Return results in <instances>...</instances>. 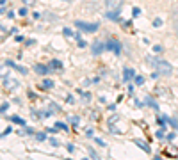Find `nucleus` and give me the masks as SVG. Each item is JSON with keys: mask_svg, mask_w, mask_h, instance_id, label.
<instances>
[{"mask_svg": "<svg viewBox=\"0 0 178 160\" xmlns=\"http://www.w3.org/2000/svg\"><path fill=\"white\" fill-rule=\"evenodd\" d=\"M148 62H152L155 66L157 73H160V75H171V71H173L171 64L166 62V61H162V59H148Z\"/></svg>", "mask_w": 178, "mask_h": 160, "instance_id": "1", "label": "nucleus"}, {"mask_svg": "<svg viewBox=\"0 0 178 160\" xmlns=\"http://www.w3.org/2000/svg\"><path fill=\"white\" fill-rule=\"evenodd\" d=\"M77 28L78 30H84V32H96L98 30V23H84V21H75Z\"/></svg>", "mask_w": 178, "mask_h": 160, "instance_id": "2", "label": "nucleus"}, {"mask_svg": "<svg viewBox=\"0 0 178 160\" xmlns=\"http://www.w3.org/2000/svg\"><path fill=\"white\" fill-rule=\"evenodd\" d=\"M121 5H123V0H105L107 11H119Z\"/></svg>", "mask_w": 178, "mask_h": 160, "instance_id": "3", "label": "nucleus"}, {"mask_svg": "<svg viewBox=\"0 0 178 160\" xmlns=\"http://www.w3.org/2000/svg\"><path fill=\"white\" fill-rule=\"evenodd\" d=\"M105 48H107V50H114L116 53L121 52V46H119L118 41H109V43H105Z\"/></svg>", "mask_w": 178, "mask_h": 160, "instance_id": "4", "label": "nucleus"}, {"mask_svg": "<svg viewBox=\"0 0 178 160\" xmlns=\"http://www.w3.org/2000/svg\"><path fill=\"white\" fill-rule=\"evenodd\" d=\"M103 50H105V45H103V43H100V41H98V43H94V45H93V53H94V55H100Z\"/></svg>", "mask_w": 178, "mask_h": 160, "instance_id": "5", "label": "nucleus"}, {"mask_svg": "<svg viewBox=\"0 0 178 160\" xmlns=\"http://www.w3.org/2000/svg\"><path fill=\"white\" fill-rule=\"evenodd\" d=\"M134 142H136V144H137V146H139V148H141L143 151H146V153H150V146H148V144H146V142H144L143 139H136Z\"/></svg>", "mask_w": 178, "mask_h": 160, "instance_id": "6", "label": "nucleus"}, {"mask_svg": "<svg viewBox=\"0 0 178 160\" xmlns=\"http://www.w3.org/2000/svg\"><path fill=\"white\" fill-rule=\"evenodd\" d=\"M134 77H136V71L130 69V68H127V69H125V75H123V80H130V78H134Z\"/></svg>", "mask_w": 178, "mask_h": 160, "instance_id": "7", "label": "nucleus"}, {"mask_svg": "<svg viewBox=\"0 0 178 160\" xmlns=\"http://www.w3.org/2000/svg\"><path fill=\"white\" fill-rule=\"evenodd\" d=\"M36 73H39V75H46V73H48V68L43 66V64H36Z\"/></svg>", "mask_w": 178, "mask_h": 160, "instance_id": "8", "label": "nucleus"}, {"mask_svg": "<svg viewBox=\"0 0 178 160\" xmlns=\"http://www.w3.org/2000/svg\"><path fill=\"white\" fill-rule=\"evenodd\" d=\"M107 18H111V20L118 21V20H119V18H118V11H107Z\"/></svg>", "mask_w": 178, "mask_h": 160, "instance_id": "9", "label": "nucleus"}, {"mask_svg": "<svg viewBox=\"0 0 178 160\" xmlns=\"http://www.w3.org/2000/svg\"><path fill=\"white\" fill-rule=\"evenodd\" d=\"M50 87H53V82L52 80H45L43 82V89H50Z\"/></svg>", "mask_w": 178, "mask_h": 160, "instance_id": "10", "label": "nucleus"}, {"mask_svg": "<svg viewBox=\"0 0 178 160\" xmlns=\"http://www.w3.org/2000/svg\"><path fill=\"white\" fill-rule=\"evenodd\" d=\"M50 66H52V68H57V69H59V68H62V64H61L59 61H52V64H50Z\"/></svg>", "mask_w": 178, "mask_h": 160, "instance_id": "11", "label": "nucleus"}, {"mask_svg": "<svg viewBox=\"0 0 178 160\" xmlns=\"http://www.w3.org/2000/svg\"><path fill=\"white\" fill-rule=\"evenodd\" d=\"M153 25H155V27H160V25H162V20H160V18H155V20H153Z\"/></svg>", "mask_w": 178, "mask_h": 160, "instance_id": "12", "label": "nucleus"}, {"mask_svg": "<svg viewBox=\"0 0 178 160\" xmlns=\"http://www.w3.org/2000/svg\"><path fill=\"white\" fill-rule=\"evenodd\" d=\"M12 121H14V123H18V125H23V119H21V118H18V116H14V118H12Z\"/></svg>", "mask_w": 178, "mask_h": 160, "instance_id": "13", "label": "nucleus"}, {"mask_svg": "<svg viewBox=\"0 0 178 160\" xmlns=\"http://www.w3.org/2000/svg\"><path fill=\"white\" fill-rule=\"evenodd\" d=\"M143 82H144V78H143V77H136V84H137V85H141Z\"/></svg>", "mask_w": 178, "mask_h": 160, "instance_id": "14", "label": "nucleus"}, {"mask_svg": "<svg viewBox=\"0 0 178 160\" xmlns=\"http://www.w3.org/2000/svg\"><path fill=\"white\" fill-rule=\"evenodd\" d=\"M55 126H57V128H62V130H68V125H64V123H57Z\"/></svg>", "mask_w": 178, "mask_h": 160, "instance_id": "15", "label": "nucleus"}, {"mask_svg": "<svg viewBox=\"0 0 178 160\" xmlns=\"http://www.w3.org/2000/svg\"><path fill=\"white\" fill-rule=\"evenodd\" d=\"M139 12H141V9H139V7H134V9H132V14H134V16H137Z\"/></svg>", "mask_w": 178, "mask_h": 160, "instance_id": "16", "label": "nucleus"}, {"mask_svg": "<svg viewBox=\"0 0 178 160\" xmlns=\"http://www.w3.org/2000/svg\"><path fill=\"white\" fill-rule=\"evenodd\" d=\"M64 36H68V37H71V36H73V32H71L70 28H64Z\"/></svg>", "mask_w": 178, "mask_h": 160, "instance_id": "17", "label": "nucleus"}, {"mask_svg": "<svg viewBox=\"0 0 178 160\" xmlns=\"http://www.w3.org/2000/svg\"><path fill=\"white\" fill-rule=\"evenodd\" d=\"M25 14H27V9H25V7H21V9H20V16H25Z\"/></svg>", "mask_w": 178, "mask_h": 160, "instance_id": "18", "label": "nucleus"}, {"mask_svg": "<svg viewBox=\"0 0 178 160\" xmlns=\"http://www.w3.org/2000/svg\"><path fill=\"white\" fill-rule=\"evenodd\" d=\"M36 137H37V141H45V134H37Z\"/></svg>", "mask_w": 178, "mask_h": 160, "instance_id": "19", "label": "nucleus"}, {"mask_svg": "<svg viewBox=\"0 0 178 160\" xmlns=\"http://www.w3.org/2000/svg\"><path fill=\"white\" fill-rule=\"evenodd\" d=\"M78 46H80V48H84V46H86V41H82V39H78Z\"/></svg>", "mask_w": 178, "mask_h": 160, "instance_id": "20", "label": "nucleus"}, {"mask_svg": "<svg viewBox=\"0 0 178 160\" xmlns=\"http://www.w3.org/2000/svg\"><path fill=\"white\" fill-rule=\"evenodd\" d=\"M153 50H155V52H160V50H162V46H160V45H155V46H153Z\"/></svg>", "mask_w": 178, "mask_h": 160, "instance_id": "21", "label": "nucleus"}, {"mask_svg": "<svg viewBox=\"0 0 178 160\" xmlns=\"http://www.w3.org/2000/svg\"><path fill=\"white\" fill-rule=\"evenodd\" d=\"M50 144H52V146H59V142H57L55 139H50Z\"/></svg>", "mask_w": 178, "mask_h": 160, "instance_id": "22", "label": "nucleus"}, {"mask_svg": "<svg viewBox=\"0 0 178 160\" xmlns=\"http://www.w3.org/2000/svg\"><path fill=\"white\" fill-rule=\"evenodd\" d=\"M89 155H91V157H93V159H98V155H96V153H94V151H93V150H89Z\"/></svg>", "mask_w": 178, "mask_h": 160, "instance_id": "23", "label": "nucleus"}, {"mask_svg": "<svg viewBox=\"0 0 178 160\" xmlns=\"http://www.w3.org/2000/svg\"><path fill=\"white\" fill-rule=\"evenodd\" d=\"M21 2H23V4H27V5H30V4H34L36 0H21Z\"/></svg>", "mask_w": 178, "mask_h": 160, "instance_id": "24", "label": "nucleus"}]
</instances>
